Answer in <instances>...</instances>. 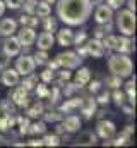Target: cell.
Here are the masks:
<instances>
[{
  "instance_id": "obj_1",
  "label": "cell",
  "mask_w": 137,
  "mask_h": 148,
  "mask_svg": "<svg viewBox=\"0 0 137 148\" xmlns=\"http://www.w3.org/2000/svg\"><path fill=\"white\" fill-rule=\"evenodd\" d=\"M89 0H57V16L67 26H81L91 17Z\"/></svg>"
},
{
  "instance_id": "obj_2",
  "label": "cell",
  "mask_w": 137,
  "mask_h": 148,
  "mask_svg": "<svg viewBox=\"0 0 137 148\" xmlns=\"http://www.w3.org/2000/svg\"><path fill=\"white\" fill-rule=\"evenodd\" d=\"M108 71L113 76L125 79V77H130L134 73V62L127 53L117 52V53L110 55V59H108Z\"/></svg>"
},
{
  "instance_id": "obj_3",
  "label": "cell",
  "mask_w": 137,
  "mask_h": 148,
  "mask_svg": "<svg viewBox=\"0 0 137 148\" xmlns=\"http://www.w3.org/2000/svg\"><path fill=\"white\" fill-rule=\"evenodd\" d=\"M117 28L122 35L125 36H132L136 33V12L129 10V9H118L117 14Z\"/></svg>"
},
{
  "instance_id": "obj_4",
  "label": "cell",
  "mask_w": 137,
  "mask_h": 148,
  "mask_svg": "<svg viewBox=\"0 0 137 148\" xmlns=\"http://www.w3.org/2000/svg\"><path fill=\"white\" fill-rule=\"evenodd\" d=\"M55 59H57L58 66L64 67V69H75V67H79L81 62H82V59H81L75 52H62V53H58Z\"/></svg>"
},
{
  "instance_id": "obj_5",
  "label": "cell",
  "mask_w": 137,
  "mask_h": 148,
  "mask_svg": "<svg viewBox=\"0 0 137 148\" xmlns=\"http://www.w3.org/2000/svg\"><path fill=\"white\" fill-rule=\"evenodd\" d=\"M34 67H36V64H34V60H33V55L22 53L16 60V67L14 69L19 73V76H28V74L34 73Z\"/></svg>"
},
{
  "instance_id": "obj_6",
  "label": "cell",
  "mask_w": 137,
  "mask_h": 148,
  "mask_svg": "<svg viewBox=\"0 0 137 148\" xmlns=\"http://www.w3.org/2000/svg\"><path fill=\"white\" fill-rule=\"evenodd\" d=\"M21 48H22V45L19 43L17 36H14V35L5 36L3 43H2V50H3V53H5L9 59H10V57L19 55V53H21Z\"/></svg>"
},
{
  "instance_id": "obj_7",
  "label": "cell",
  "mask_w": 137,
  "mask_h": 148,
  "mask_svg": "<svg viewBox=\"0 0 137 148\" xmlns=\"http://www.w3.org/2000/svg\"><path fill=\"white\" fill-rule=\"evenodd\" d=\"M98 9H96V12H94V21L98 23V24H104V23H111L113 21V9L110 7V5H106V3H100V5H96Z\"/></svg>"
},
{
  "instance_id": "obj_8",
  "label": "cell",
  "mask_w": 137,
  "mask_h": 148,
  "mask_svg": "<svg viewBox=\"0 0 137 148\" xmlns=\"http://www.w3.org/2000/svg\"><path fill=\"white\" fill-rule=\"evenodd\" d=\"M115 131H117V127H115V124H113L111 121L101 119V121L96 124V133H98V136L103 138V140L113 138V136H115Z\"/></svg>"
},
{
  "instance_id": "obj_9",
  "label": "cell",
  "mask_w": 137,
  "mask_h": 148,
  "mask_svg": "<svg viewBox=\"0 0 137 148\" xmlns=\"http://www.w3.org/2000/svg\"><path fill=\"white\" fill-rule=\"evenodd\" d=\"M28 90L26 88H22V86H19V88H16L12 93H10V102L14 103V105H17V107H28L29 105V97H28Z\"/></svg>"
},
{
  "instance_id": "obj_10",
  "label": "cell",
  "mask_w": 137,
  "mask_h": 148,
  "mask_svg": "<svg viewBox=\"0 0 137 148\" xmlns=\"http://www.w3.org/2000/svg\"><path fill=\"white\" fill-rule=\"evenodd\" d=\"M117 52H120V53H127V55H130V53H134L136 52V43H134V40L130 36H117V48H115Z\"/></svg>"
},
{
  "instance_id": "obj_11",
  "label": "cell",
  "mask_w": 137,
  "mask_h": 148,
  "mask_svg": "<svg viewBox=\"0 0 137 148\" xmlns=\"http://www.w3.org/2000/svg\"><path fill=\"white\" fill-rule=\"evenodd\" d=\"M17 40L22 47H31L34 41H36V33H34V28L29 26H22V29L17 33Z\"/></svg>"
},
{
  "instance_id": "obj_12",
  "label": "cell",
  "mask_w": 137,
  "mask_h": 148,
  "mask_svg": "<svg viewBox=\"0 0 137 148\" xmlns=\"http://www.w3.org/2000/svg\"><path fill=\"white\" fill-rule=\"evenodd\" d=\"M19 81H21V76H19V73L16 69H10V67L2 69V83H3V86L10 88V86L19 84Z\"/></svg>"
},
{
  "instance_id": "obj_13",
  "label": "cell",
  "mask_w": 137,
  "mask_h": 148,
  "mask_svg": "<svg viewBox=\"0 0 137 148\" xmlns=\"http://www.w3.org/2000/svg\"><path fill=\"white\" fill-rule=\"evenodd\" d=\"M86 47H87V55H91V57H103L104 52H106L104 47H103V41L100 40V38L87 40Z\"/></svg>"
},
{
  "instance_id": "obj_14",
  "label": "cell",
  "mask_w": 137,
  "mask_h": 148,
  "mask_svg": "<svg viewBox=\"0 0 137 148\" xmlns=\"http://www.w3.org/2000/svg\"><path fill=\"white\" fill-rule=\"evenodd\" d=\"M17 31V21L10 19V17H5L0 21V35L2 36H10Z\"/></svg>"
},
{
  "instance_id": "obj_15",
  "label": "cell",
  "mask_w": 137,
  "mask_h": 148,
  "mask_svg": "<svg viewBox=\"0 0 137 148\" xmlns=\"http://www.w3.org/2000/svg\"><path fill=\"white\" fill-rule=\"evenodd\" d=\"M96 100L94 98H82V103H81V112L86 119H91L94 114H96Z\"/></svg>"
},
{
  "instance_id": "obj_16",
  "label": "cell",
  "mask_w": 137,
  "mask_h": 148,
  "mask_svg": "<svg viewBox=\"0 0 137 148\" xmlns=\"http://www.w3.org/2000/svg\"><path fill=\"white\" fill-rule=\"evenodd\" d=\"M55 41H57L58 45H62V47H70V45H74V31L68 29V28L60 29L58 35H57V38H55Z\"/></svg>"
},
{
  "instance_id": "obj_17",
  "label": "cell",
  "mask_w": 137,
  "mask_h": 148,
  "mask_svg": "<svg viewBox=\"0 0 137 148\" xmlns=\"http://www.w3.org/2000/svg\"><path fill=\"white\" fill-rule=\"evenodd\" d=\"M53 45H55V36H53V33L43 31V33L38 36V48H39V50H50Z\"/></svg>"
},
{
  "instance_id": "obj_18",
  "label": "cell",
  "mask_w": 137,
  "mask_h": 148,
  "mask_svg": "<svg viewBox=\"0 0 137 148\" xmlns=\"http://www.w3.org/2000/svg\"><path fill=\"white\" fill-rule=\"evenodd\" d=\"M62 126H64V129L67 131V133H75V131H79V127H81V119L77 117V115H67L64 121H62Z\"/></svg>"
},
{
  "instance_id": "obj_19",
  "label": "cell",
  "mask_w": 137,
  "mask_h": 148,
  "mask_svg": "<svg viewBox=\"0 0 137 148\" xmlns=\"http://www.w3.org/2000/svg\"><path fill=\"white\" fill-rule=\"evenodd\" d=\"M96 141H98V136L93 131H84L77 138V145L79 147H93V145H96Z\"/></svg>"
},
{
  "instance_id": "obj_20",
  "label": "cell",
  "mask_w": 137,
  "mask_h": 148,
  "mask_svg": "<svg viewBox=\"0 0 137 148\" xmlns=\"http://www.w3.org/2000/svg\"><path fill=\"white\" fill-rule=\"evenodd\" d=\"M89 79H91V71L87 69V67H82V69H79L77 73H75V77H74V83L81 88V86H84V84H87L89 83Z\"/></svg>"
},
{
  "instance_id": "obj_21",
  "label": "cell",
  "mask_w": 137,
  "mask_h": 148,
  "mask_svg": "<svg viewBox=\"0 0 137 148\" xmlns=\"http://www.w3.org/2000/svg\"><path fill=\"white\" fill-rule=\"evenodd\" d=\"M34 14H36L38 17H46V16H50V14H52V7H50V3L45 2V0L36 2V5H34Z\"/></svg>"
},
{
  "instance_id": "obj_22",
  "label": "cell",
  "mask_w": 137,
  "mask_h": 148,
  "mask_svg": "<svg viewBox=\"0 0 137 148\" xmlns=\"http://www.w3.org/2000/svg\"><path fill=\"white\" fill-rule=\"evenodd\" d=\"M81 103H82V98H77V97H72V98H68V100H65V103L60 107V110L62 112H72L75 110V109H79L81 107Z\"/></svg>"
},
{
  "instance_id": "obj_23",
  "label": "cell",
  "mask_w": 137,
  "mask_h": 148,
  "mask_svg": "<svg viewBox=\"0 0 137 148\" xmlns=\"http://www.w3.org/2000/svg\"><path fill=\"white\" fill-rule=\"evenodd\" d=\"M14 126H16V117H12L10 114H3L0 117V131H7Z\"/></svg>"
},
{
  "instance_id": "obj_24",
  "label": "cell",
  "mask_w": 137,
  "mask_h": 148,
  "mask_svg": "<svg viewBox=\"0 0 137 148\" xmlns=\"http://www.w3.org/2000/svg\"><path fill=\"white\" fill-rule=\"evenodd\" d=\"M19 23L22 26H29V28H36L38 26V16L36 14H22L19 17Z\"/></svg>"
},
{
  "instance_id": "obj_25",
  "label": "cell",
  "mask_w": 137,
  "mask_h": 148,
  "mask_svg": "<svg viewBox=\"0 0 137 148\" xmlns=\"http://www.w3.org/2000/svg\"><path fill=\"white\" fill-rule=\"evenodd\" d=\"M45 112V105L41 103V102H38V103H34V105H28V117L29 119H36V117H39L41 114Z\"/></svg>"
},
{
  "instance_id": "obj_26",
  "label": "cell",
  "mask_w": 137,
  "mask_h": 148,
  "mask_svg": "<svg viewBox=\"0 0 137 148\" xmlns=\"http://www.w3.org/2000/svg\"><path fill=\"white\" fill-rule=\"evenodd\" d=\"M125 90H127V97H129V102L136 103V77H130V79L125 83Z\"/></svg>"
},
{
  "instance_id": "obj_27",
  "label": "cell",
  "mask_w": 137,
  "mask_h": 148,
  "mask_svg": "<svg viewBox=\"0 0 137 148\" xmlns=\"http://www.w3.org/2000/svg\"><path fill=\"white\" fill-rule=\"evenodd\" d=\"M36 84H38V77H36L33 73L28 74V76H24V79H22V83H21V86H22V88H26L28 91L34 90V86H36Z\"/></svg>"
},
{
  "instance_id": "obj_28",
  "label": "cell",
  "mask_w": 137,
  "mask_h": 148,
  "mask_svg": "<svg viewBox=\"0 0 137 148\" xmlns=\"http://www.w3.org/2000/svg\"><path fill=\"white\" fill-rule=\"evenodd\" d=\"M33 60L36 66H45L46 60H48V50H39L38 48V52L33 55Z\"/></svg>"
},
{
  "instance_id": "obj_29",
  "label": "cell",
  "mask_w": 137,
  "mask_h": 148,
  "mask_svg": "<svg viewBox=\"0 0 137 148\" xmlns=\"http://www.w3.org/2000/svg\"><path fill=\"white\" fill-rule=\"evenodd\" d=\"M45 117L46 122H57V121H62V110H48L41 114Z\"/></svg>"
},
{
  "instance_id": "obj_30",
  "label": "cell",
  "mask_w": 137,
  "mask_h": 148,
  "mask_svg": "<svg viewBox=\"0 0 137 148\" xmlns=\"http://www.w3.org/2000/svg\"><path fill=\"white\" fill-rule=\"evenodd\" d=\"M50 16H52V14H50ZM50 16L43 17V28H45V31L53 33V31H57V19H55V17H50Z\"/></svg>"
},
{
  "instance_id": "obj_31",
  "label": "cell",
  "mask_w": 137,
  "mask_h": 148,
  "mask_svg": "<svg viewBox=\"0 0 137 148\" xmlns=\"http://www.w3.org/2000/svg\"><path fill=\"white\" fill-rule=\"evenodd\" d=\"M16 124L19 126V134H26L29 129V117H16Z\"/></svg>"
},
{
  "instance_id": "obj_32",
  "label": "cell",
  "mask_w": 137,
  "mask_h": 148,
  "mask_svg": "<svg viewBox=\"0 0 137 148\" xmlns=\"http://www.w3.org/2000/svg\"><path fill=\"white\" fill-rule=\"evenodd\" d=\"M45 131H46V124L45 122H34V124L29 122V129H28L29 134H43Z\"/></svg>"
},
{
  "instance_id": "obj_33",
  "label": "cell",
  "mask_w": 137,
  "mask_h": 148,
  "mask_svg": "<svg viewBox=\"0 0 137 148\" xmlns=\"http://www.w3.org/2000/svg\"><path fill=\"white\" fill-rule=\"evenodd\" d=\"M103 41V47H104V50H115L117 48V36H113V35H110V36H103L101 38Z\"/></svg>"
},
{
  "instance_id": "obj_34",
  "label": "cell",
  "mask_w": 137,
  "mask_h": 148,
  "mask_svg": "<svg viewBox=\"0 0 137 148\" xmlns=\"http://www.w3.org/2000/svg\"><path fill=\"white\" fill-rule=\"evenodd\" d=\"M43 145H46V147H58L60 145V136L58 134H45Z\"/></svg>"
},
{
  "instance_id": "obj_35",
  "label": "cell",
  "mask_w": 137,
  "mask_h": 148,
  "mask_svg": "<svg viewBox=\"0 0 137 148\" xmlns=\"http://www.w3.org/2000/svg\"><path fill=\"white\" fill-rule=\"evenodd\" d=\"M106 86L108 88H120L122 86V77H118V76H110V77H106Z\"/></svg>"
},
{
  "instance_id": "obj_36",
  "label": "cell",
  "mask_w": 137,
  "mask_h": 148,
  "mask_svg": "<svg viewBox=\"0 0 137 148\" xmlns=\"http://www.w3.org/2000/svg\"><path fill=\"white\" fill-rule=\"evenodd\" d=\"M58 97H60V88H58V86H53V88H52V91L48 90L46 98H50V103H52V105H55V103L58 102Z\"/></svg>"
},
{
  "instance_id": "obj_37",
  "label": "cell",
  "mask_w": 137,
  "mask_h": 148,
  "mask_svg": "<svg viewBox=\"0 0 137 148\" xmlns=\"http://www.w3.org/2000/svg\"><path fill=\"white\" fill-rule=\"evenodd\" d=\"M110 98H113V102L120 107V105L125 102V93H123V91H120L118 88H115V91H113V95H110Z\"/></svg>"
},
{
  "instance_id": "obj_38",
  "label": "cell",
  "mask_w": 137,
  "mask_h": 148,
  "mask_svg": "<svg viewBox=\"0 0 137 148\" xmlns=\"http://www.w3.org/2000/svg\"><path fill=\"white\" fill-rule=\"evenodd\" d=\"M34 90H36V95L39 97V98H46V95H48V86H46V83H38L36 86H34Z\"/></svg>"
},
{
  "instance_id": "obj_39",
  "label": "cell",
  "mask_w": 137,
  "mask_h": 148,
  "mask_svg": "<svg viewBox=\"0 0 137 148\" xmlns=\"http://www.w3.org/2000/svg\"><path fill=\"white\" fill-rule=\"evenodd\" d=\"M36 2H38V0H22V5H21V7H24V12H26V14H34V5H36Z\"/></svg>"
},
{
  "instance_id": "obj_40",
  "label": "cell",
  "mask_w": 137,
  "mask_h": 148,
  "mask_svg": "<svg viewBox=\"0 0 137 148\" xmlns=\"http://www.w3.org/2000/svg\"><path fill=\"white\" fill-rule=\"evenodd\" d=\"M55 71H52V69H46V71H43V73H41V76H39V77H41V81H43V83H52V81H53V79H55Z\"/></svg>"
},
{
  "instance_id": "obj_41",
  "label": "cell",
  "mask_w": 137,
  "mask_h": 148,
  "mask_svg": "<svg viewBox=\"0 0 137 148\" xmlns=\"http://www.w3.org/2000/svg\"><path fill=\"white\" fill-rule=\"evenodd\" d=\"M94 100H96V103H100V105H108V103H110V93L103 91V93H100Z\"/></svg>"
},
{
  "instance_id": "obj_42",
  "label": "cell",
  "mask_w": 137,
  "mask_h": 148,
  "mask_svg": "<svg viewBox=\"0 0 137 148\" xmlns=\"http://www.w3.org/2000/svg\"><path fill=\"white\" fill-rule=\"evenodd\" d=\"M0 110H3V114H12L14 112V103L10 100H5L0 103Z\"/></svg>"
},
{
  "instance_id": "obj_43",
  "label": "cell",
  "mask_w": 137,
  "mask_h": 148,
  "mask_svg": "<svg viewBox=\"0 0 137 148\" xmlns=\"http://www.w3.org/2000/svg\"><path fill=\"white\" fill-rule=\"evenodd\" d=\"M3 3H5V7H9L12 10H17V9H21L22 0H3Z\"/></svg>"
},
{
  "instance_id": "obj_44",
  "label": "cell",
  "mask_w": 137,
  "mask_h": 148,
  "mask_svg": "<svg viewBox=\"0 0 137 148\" xmlns=\"http://www.w3.org/2000/svg\"><path fill=\"white\" fill-rule=\"evenodd\" d=\"M87 40V33L86 31H79L77 35H74V45H81Z\"/></svg>"
},
{
  "instance_id": "obj_45",
  "label": "cell",
  "mask_w": 137,
  "mask_h": 148,
  "mask_svg": "<svg viewBox=\"0 0 137 148\" xmlns=\"http://www.w3.org/2000/svg\"><path fill=\"white\" fill-rule=\"evenodd\" d=\"M106 5H110L113 10H118L120 7L125 5V0H106Z\"/></svg>"
},
{
  "instance_id": "obj_46",
  "label": "cell",
  "mask_w": 137,
  "mask_h": 148,
  "mask_svg": "<svg viewBox=\"0 0 137 148\" xmlns=\"http://www.w3.org/2000/svg\"><path fill=\"white\" fill-rule=\"evenodd\" d=\"M122 136L125 138V141H130V140L134 138V126H127L125 131L122 133Z\"/></svg>"
},
{
  "instance_id": "obj_47",
  "label": "cell",
  "mask_w": 137,
  "mask_h": 148,
  "mask_svg": "<svg viewBox=\"0 0 137 148\" xmlns=\"http://www.w3.org/2000/svg\"><path fill=\"white\" fill-rule=\"evenodd\" d=\"M79 86L75 84V83H70V84H65V90H64V93H65V97H72L74 93H75V90H77Z\"/></svg>"
},
{
  "instance_id": "obj_48",
  "label": "cell",
  "mask_w": 137,
  "mask_h": 148,
  "mask_svg": "<svg viewBox=\"0 0 137 148\" xmlns=\"http://www.w3.org/2000/svg\"><path fill=\"white\" fill-rule=\"evenodd\" d=\"M100 88H101V83H100V81H91V79H89V86H87V90H89L91 93H98Z\"/></svg>"
},
{
  "instance_id": "obj_49",
  "label": "cell",
  "mask_w": 137,
  "mask_h": 148,
  "mask_svg": "<svg viewBox=\"0 0 137 148\" xmlns=\"http://www.w3.org/2000/svg\"><path fill=\"white\" fill-rule=\"evenodd\" d=\"M122 109H123V112L127 114V115H134V107H136V103H132V102H129V105L123 102L122 105H120Z\"/></svg>"
},
{
  "instance_id": "obj_50",
  "label": "cell",
  "mask_w": 137,
  "mask_h": 148,
  "mask_svg": "<svg viewBox=\"0 0 137 148\" xmlns=\"http://www.w3.org/2000/svg\"><path fill=\"white\" fill-rule=\"evenodd\" d=\"M81 59H84V57H87V47L84 45V43H81V45H77V52H75Z\"/></svg>"
},
{
  "instance_id": "obj_51",
  "label": "cell",
  "mask_w": 137,
  "mask_h": 148,
  "mask_svg": "<svg viewBox=\"0 0 137 148\" xmlns=\"http://www.w3.org/2000/svg\"><path fill=\"white\" fill-rule=\"evenodd\" d=\"M45 66H48V69H52V71H57L60 66H58V62H57V59H53V60H46V64Z\"/></svg>"
},
{
  "instance_id": "obj_52",
  "label": "cell",
  "mask_w": 137,
  "mask_h": 148,
  "mask_svg": "<svg viewBox=\"0 0 137 148\" xmlns=\"http://www.w3.org/2000/svg\"><path fill=\"white\" fill-rule=\"evenodd\" d=\"M60 79L68 81V79H70V69H62V71H60Z\"/></svg>"
},
{
  "instance_id": "obj_53",
  "label": "cell",
  "mask_w": 137,
  "mask_h": 148,
  "mask_svg": "<svg viewBox=\"0 0 137 148\" xmlns=\"http://www.w3.org/2000/svg\"><path fill=\"white\" fill-rule=\"evenodd\" d=\"M7 64H9V57L3 53V55L0 57V69H5V67H7Z\"/></svg>"
},
{
  "instance_id": "obj_54",
  "label": "cell",
  "mask_w": 137,
  "mask_h": 148,
  "mask_svg": "<svg viewBox=\"0 0 137 148\" xmlns=\"http://www.w3.org/2000/svg\"><path fill=\"white\" fill-rule=\"evenodd\" d=\"M28 145L29 147H43V140H31V141H28Z\"/></svg>"
},
{
  "instance_id": "obj_55",
  "label": "cell",
  "mask_w": 137,
  "mask_h": 148,
  "mask_svg": "<svg viewBox=\"0 0 137 148\" xmlns=\"http://www.w3.org/2000/svg\"><path fill=\"white\" fill-rule=\"evenodd\" d=\"M125 3L129 5V10H132V12H136V0H125Z\"/></svg>"
},
{
  "instance_id": "obj_56",
  "label": "cell",
  "mask_w": 137,
  "mask_h": 148,
  "mask_svg": "<svg viewBox=\"0 0 137 148\" xmlns=\"http://www.w3.org/2000/svg\"><path fill=\"white\" fill-rule=\"evenodd\" d=\"M5 9H7V7H5V3H3V0H0V16H2L3 12H5Z\"/></svg>"
},
{
  "instance_id": "obj_57",
  "label": "cell",
  "mask_w": 137,
  "mask_h": 148,
  "mask_svg": "<svg viewBox=\"0 0 137 148\" xmlns=\"http://www.w3.org/2000/svg\"><path fill=\"white\" fill-rule=\"evenodd\" d=\"M89 2H91V5H93V7H96V5H100V3H103L104 0H89Z\"/></svg>"
},
{
  "instance_id": "obj_58",
  "label": "cell",
  "mask_w": 137,
  "mask_h": 148,
  "mask_svg": "<svg viewBox=\"0 0 137 148\" xmlns=\"http://www.w3.org/2000/svg\"><path fill=\"white\" fill-rule=\"evenodd\" d=\"M65 129H64V126L60 124V126H57V134H60V133H64Z\"/></svg>"
},
{
  "instance_id": "obj_59",
  "label": "cell",
  "mask_w": 137,
  "mask_h": 148,
  "mask_svg": "<svg viewBox=\"0 0 137 148\" xmlns=\"http://www.w3.org/2000/svg\"><path fill=\"white\" fill-rule=\"evenodd\" d=\"M94 115H98V117H100V119H101L103 115H104V110H100V112H98V114H94Z\"/></svg>"
},
{
  "instance_id": "obj_60",
  "label": "cell",
  "mask_w": 137,
  "mask_h": 148,
  "mask_svg": "<svg viewBox=\"0 0 137 148\" xmlns=\"http://www.w3.org/2000/svg\"><path fill=\"white\" fill-rule=\"evenodd\" d=\"M45 2H48V3H53V2H57V0H45Z\"/></svg>"
}]
</instances>
